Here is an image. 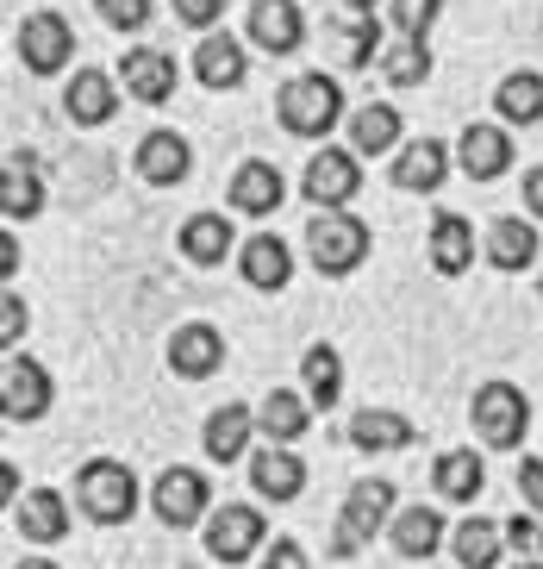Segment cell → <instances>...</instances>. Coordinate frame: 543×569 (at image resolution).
<instances>
[{
  "instance_id": "6da1fadb",
  "label": "cell",
  "mask_w": 543,
  "mask_h": 569,
  "mask_svg": "<svg viewBox=\"0 0 543 569\" xmlns=\"http://www.w3.org/2000/svg\"><path fill=\"white\" fill-rule=\"evenodd\" d=\"M275 113L281 126L294 138H325L338 119H344V88L331 82L325 69H313V76H294V82L275 94Z\"/></svg>"
},
{
  "instance_id": "7a4b0ae2",
  "label": "cell",
  "mask_w": 543,
  "mask_h": 569,
  "mask_svg": "<svg viewBox=\"0 0 543 569\" xmlns=\"http://www.w3.org/2000/svg\"><path fill=\"white\" fill-rule=\"evenodd\" d=\"M76 501H82V513L100 519V526H125V519L138 513L132 463H119V457H94V463H82V476H76Z\"/></svg>"
},
{
  "instance_id": "3957f363",
  "label": "cell",
  "mask_w": 543,
  "mask_h": 569,
  "mask_svg": "<svg viewBox=\"0 0 543 569\" xmlns=\"http://www.w3.org/2000/svg\"><path fill=\"white\" fill-rule=\"evenodd\" d=\"M306 257H313L319 276H350L369 257V226L350 207L344 213H313V226H306Z\"/></svg>"
},
{
  "instance_id": "277c9868",
  "label": "cell",
  "mask_w": 543,
  "mask_h": 569,
  "mask_svg": "<svg viewBox=\"0 0 543 569\" xmlns=\"http://www.w3.org/2000/svg\"><path fill=\"white\" fill-rule=\"evenodd\" d=\"M381 526H394V482H356L344 495L338 532H331V557H356Z\"/></svg>"
},
{
  "instance_id": "5b68a950",
  "label": "cell",
  "mask_w": 543,
  "mask_h": 569,
  "mask_svg": "<svg viewBox=\"0 0 543 569\" xmlns=\"http://www.w3.org/2000/svg\"><path fill=\"white\" fill-rule=\"evenodd\" d=\"M469 419H475L481 445H500V451H512V445L525 438V426H531V401H525L512 382H481L475 401H469Z\"/></svg>"
},
{
  "instance_id": "8992f818",
  "label": "cell",
  "mask_w": 543,
  "mask_h": 569,
  "mask_svg": "<svg viewBox=\"0 0 543 569\" xmlns=\"http://www.w3.org/2000/svg\"><path fill=\"white\" fill-rule=\"evenodd\" d=\"M300 194L319 207V213H344L350 194H362V169H356V151H344V144H325V151L306 163V176H300Z\"/></svg>"
},
{
  "instance_id": "52a82bcc",
  "label": "cell",
  "mask_w": 543,
  "mask_h": 569,
  "mask_svg": "<svg viewBox=\"0 0 543 569\" xmlns=\"http://www.w3.org/2000/svg\"><path fill=\"white\" fill-rule=\"evenodd\" d=\"M150 507H157V519L163 526H194V519H213V488H207V476L200 469H188V463H175V469H163L157 476V488H150Z\"/></svg>"
},
{
  "instance_id": "ba28073f",
  "label": "cell",
  "mask_w": 543,
  "mask_h": 569,
  "mask_svg": "<svg viewBox=\"0 0 543 569\" xmlns=\"http://www.w3.org/2000/svg\"><path fill=\"white\" fill-rule=\"evenodd\" d=\"M69 57H76V26L63 13H32L19 26V63L32 76H57Z\"/></svg>"
},
{
  "instance_id": "9c48e42d",
  "label": "cell",
  "mask_w": 543,
  "mask_h": 569,
  "mask_svg": "<svg viewBox=\"0 0 543 569\" xmlns=\"http://www.w3.org/2000/svg\"><path fill=\"white\" fill-rule=\"evenodd\" d=\"M257 545H269L263 513H257V507H244V501L213 507V519H207V551H213L219 563H244Z\"/></svg>"
},
{
  "instance_id": "30bf717a",
  "label": "cell",
  "mask_w": 543,
  "mask_h": 569,
  "mask_svg": "<svg viewBox=\"0 0 543 569\" xmlns=\"http://www.w3.org/2000/svg\"><path fill=\"white\" fill-rule=\"evenodd\" d=\"M175 82H181L175 57L157 51V44H138V51H125V63H119V88L144 107H163L169 94H175Z\"/></svg>"
},
{
  "instance_id": "8fae6325",
  "label": "cell",
  "mask_w": 543,
  "mask_h": 569,
  "mask_svg": "<svg viewBox=\"0 0 543 569\" xmlns=\"http://www.w3.org/2000/svg\"><path fill=\"white\" fill-rule=\"evenodd\" d=\"M219 363H225V332H219V326H207V319L175 326V338H169V369H175V376L200 382V376H213Z\"/></svg>"
},
{
  "instance_id": "7c38bea8",
  "label": "cell",
  "mask_w": 543,
  "mask_h": 569,
  "mask_svg": "<svg viewBox=\"0 0 543 569\" xmlns=\"http://www.w3.org/2000/svg\"><path fill=\"white\" fill-rule=\"evenodd\" d=\"M231 207L238 213H250V219H269L281 201H288V176H281L269 157H250V163H238V176H231Z\"/></svg>"
},
{
  "instance_id": "4fadbf2b",
  "label": "cell",
  "mask_w": 543,
  "mask_h": 569,
  "mask_svg": "<svg viewBox=\"0 0 543 569\" xmlns=\"http://www.w3.org/2000/svg\"><path fill=\"white\" fill-rule=\"evenodd\" d=\"M0 407H7V419H44L50 407V376L44 363H32V357H7V369H0Z\"/></svg>"
},
{
  "instance_id": "5bb4252c",
  "label": "cell",
  "mask_w": 543,
  "mask_h": 569,
  "mask_svg": "<svg viewBox=\"0 0 543 569\" xmlns=\"http://www.w3.org/2000/svg\"><path fill=\"white\" fill-rule=\"evenodd\" d=\"M250 44H263L269 57L300 51V44H306L300 0H257V7H250Z\"/></svg>"
},
{
  "instance_id": "9a60e30c",
  "label": "cell",
  "mask_w": 543,
  "mask_h": 569,
  "mask_svg": "<svg viewBox=\"0 0 543 569\" xmlns=\"http://www.w3.org/2000/svg\"><path fill=\"white\" fill-rule=\"evenodd\" d=\"M444 176H450V144H438V138H419V144L394 151V188H406V194H438Z\"/></svg>"
},
{
  "instance_id": "2e32d148",
  "label": "cell",
  "mask_w": 543,
  "mask_h": 569,
  "mask_svg": "<svg viewBox=\"0 0 543 569\" xmlns=\"http://www.w3.org/2000/svg\"><path fill=\"white\" fill-rule=\"evenodd\" d=\"M194 76L213 88V94H231V88L250 76V51L231 32H207L200 38V51H194Z\"/></svg>"
},
{
  "instance_id": "e0dca14e",
  "label": "cell",
  "mask_w": 543,
  "mask_h": 569,
  "mask_svg": "<svg viewBox=\"0 0 543 569\" xmlns=\"http://www.w3.org/2000/svg\"><path fill=\"white\" fill-rule=\"evenodd\" d=\"M250 482L263 501H300V488H306V463H300L288 445H263V451L250 457Z\"/></svg>"
},
{
  "instance_id": "ac0fdd59",
  "label": "cell",
  "mask_w": 543,
  "mask_h": 569,
  "mask_svg": "<svg viewBox=\"0 0 543 569\" xmlns=\"http://www.w3.org/2000/svg\"><path fill=\"white\" fill-rule=\"evenodd\" d=\"M456 163L469 182H494V176H506L512 169V138L500 132V126H469L456 144Z\"/></svg>"
},
{
  "instance_id": "d6986e66",
  "label": "cell",
  "mask_w": 543,
  "mask_h": 569,
  "mask_svg": "<svg viewBox=\"0 0 543 569\" xmlns=\"http://www.w3.org/2000/svg\"><path fill=\"white\" fill-rule=\"evenodd\" d=\"M188 169H194V151H188V138L181 132H150L144 144H138V176H144L150 188L188 182Z\"/></svg>"
},
{
  "instance_id": "ffe728a7",
  "label": "cell",
  "mask_w": 543,
  "mask_h": 569,
  "mask_svg": "<svg viewBox=\"0 0 543 569\" xmlns=\"http://www.w3.org/2000/svg\"><path fill=\"white\" fill-rule=\"evenodd\" d=\"M425 251H431V269L438 276H462V269L475 263V226L462 213H438L425 232Z\"/></svg>"
},
{
  "instance_id": "44dd1931",
  "label": "cell",
  "mask_w": 543,
  "mask_h": 569,
  "mask_svg": "<svg viewBox=\"0 0 543 569\" xmlns=\"http://www.w3.org/2000/svg\"><path fill=\"white\" fill-rule=\"evenodd\" d=\"M63 107L76 126H107V119L119 113V88L107 69H76V82L63 88Z\"/></svg>"
},
{
  "instance_id": "7402d4cb",
  "label": "cell",
  "mask_w": 543,
  "mask_h": 569,
  "mask_svg": "<svg viewBox=\"0 0 543 569\" xmlns=\"http://www.w3.org/2000/svg\"><path fill=\"white\" fill-rule=\"evenodd\" d=\"M13 526H19L26 545H57V538L69 532V501L57 488H32V495L13 507Z\"/></svg>"
},
{
  "instance_id": "603a6c76",
  "label": "cell",
  "mask_w": 543,
  "mask_h": 569,
  "mask_svg": "<svg viewBox=\"0 0 543 569\" xmlns=\"http://www.w3.org/2000/svg\"><path fill=\"white\" fill-rule=\"evenodd\" d=\"M238 263H244V282H250V288H263V295L288 288V276H294V251H288V244H281L275 232L244 238V251H238Z\"/></svg>"
},
{
  "instance_id": "cb8c5ba5",
  "label": "cell",
  "mask_w": 543,
  "mask_h": 569,
  "mask_svg": "<svg viewBox=\"0 0 543 569\" xmlns=\"http://www.w3.org/2000/svg\"><path fill=\"white\" fill-rule=\"evenodd\" d=\"M313 426V401L306 395H294V388H275V395H263V407H257V432L269 438V445H288L294 451V438Z\"/></svg>"
},
{
  "instance_id": "d4e9b609",
  "label": "cell",
  "mask_w": 543,
  "mask_h": 569,
  "mask_svg": "<svg viewBox=\"0 0 543 569\" xmlns=\"http://www.w3.org/2000/svg\"><path fill=\"white\" fill-rule=\"evenodd\" d=\"M412 438H419L412 419L394 413V407H362V413L350 419V445H356V451H406Z\"/></svg>"
},
{
  "instance_id": "484cf974",
  "label": "cell",
  "mask_w": 543,
  "mask_h": 569,
  "mask_svg": "<svg viewBox=\"0 0 543 569\" xmlns=\"http://www.w3.org/2000/svg\"><path fill=\"white\" fill-rule=\"evenodd\" d=\"M487 263L494 269H531L537 263V226L531 219H519V213H506V219H494L487 226Z\"/></svg>"
},
{
  "instance_id": "4316f807",
  "label": "cell",
  "mask_w": 543,
  "mask_h": 569,
  "mask_svg": "<svg viewBox=\"0 0 543 569\" xmlns=\"http://www.w3.org/2000/svg\"><path fill=\"white\" fill-rule=\"evenodd\" d=\"M250 432H257V413H250V407H238V401L213 407V413H207V457H213V463H238V457L250 451Z\"/></svg>"
},
{
  "instance_id": "83f0119b",
  "label": "cell",
  "mask_w": 543,
  "mask_h": 569,
  "mask_svg": "<svg viewBox=\"0 0 543 569\" xmlns=\"http://www.w3.org/2000/svg\"><path fill=\"white\" fill-rule=\"evenodd\" d=\"M238 244V232H231V219L225 213H194L188 226H181V257L188 263H225V251Z\"/></svg>"
},
{
  "instance_id": "f1b7e54d",
  "label": "cell",
  "mask_w": 543,
  "mask_h": 569,
  "mask_svg": "<svg viewBox=\"0 0 543 569\" xmlns=\"http://www.w3.org/2000/svg\"><path fill=\"white\" fill-rule=\"evenodd\" d=\"M388 538H394L400 557H431L438 545H444V513L438 507H406V513H394V526H388Z\"/></svg>"
},
{
  "instance_id": "f546056e",
  "label": "cell",
  "mask_w": 543,
  "mask_h": 569,
  "mask_svg": "<svg viewBox=\"0 0 543 569\" xmlns=\"http://www.w3.org/2000/svg\"><path fill=\"white\" fill-rule=\"evenodd\" d=\"M350 151L356 157H381V151H400V107L388 101H369L356 119H350Z\"/></svg>"
},
{
  "instance_id": "4dcf8cb0",
  "label": "cell",
  "mask_w": 543,
  "mask_h": 569,
  "mask_svg": "<svg viewBox=\"0 0 543 569\" xmlns=\"http://www.w3.org/2000/svg\"><path fill=\"white\" fill-rule=\"evenodd\" d=\"M325 44H331V57H338V69H362L375 57L381 32H375V19L344 13V19H325Z\"/></svg>"
},
{
  "instance_id": "1f68e13d",
  "label": "cell",
  "mask_w": 543,
  "mask_h": 569,
  "mask_svg": "<svg viewBox=\"0 0 543 569\" xmlns=\"http://www.w3.org/2000/svg\"><path fill=\"white\" fill-rule=\"evenodd\" d=\"M450 545H456L462 569H494L500 551H506V526H494V519H462L456 532H450Z\"/></svg>"
},
{
  "instance_id": "d6a6232c",
  "label": "cell",
  "mask_w": 543,
  "mask_h": 569,
  "mask_svg": "<svg viewBox=\"0 0 543 569\" xmlns=\"http://www.w3.org/2000/svg\"><path fill=\"white\" fill-rule=\"evenodd\" d=\"M431 482H438L444 501H475L481 488H487V463H481L475 451H444L438 469H431Z\"/></svg>"
},
{
  "instance_id": "836d02e7",
  "label": "cell",
  "mask_w": 543,
  "mask_h": 569,
  "mask_svg": "<svg viewBox=\"0 0 543 569\" xmlns=\"http://www.w3.org/2000/svg\"><path fill=\"white\" fill-rule=\"evenodd\" d=\"M300 376H306V401L331 407L344 395V357H338V345H313V351L300 357Z\"/></svg>"
},
{
  "instance_id": "e575fe53",
  "label": "cell",
  "mask_w": 543,
  "mask_h": 569,
  "mask_svg": "<svg viewBox=\"0 0 543 569\" xmlns=\"http://www.w3.org/2000/svg\"><path fill=\"white\" fill-rule=\"evenodd\" d=\"M500 113L512 119V126H537L543 119V76H531V69H512L506 82H500Z\"/></svg>"
},
{
  "instance_id": "d590c367",
  "label": "cell",
  "mask_w": 543,
  "mask_h": 569,
  "mask_svg": "<svg viewBox=\"0 0 543 569\" xmlns=\"http://www.w3.org/2000/svg\"><path fill=\"white\" fill-rule=\"evenodd\" d=\"M381 76L394 88H419L431 76V44L425 38H394V44L381 51Z\"/></svg>"
},
{
  "instance_id": "8d00e7d4",
  "label": "cell",
  "mask_w": 543,
  "mask_h": 569,
  "mask_svg": "<svg viewBox=\"0 0 543 569\" xmlns=\"http://www.w3.org/2000/svg\"><path fill=\"white\" fill-rule=\"evenodd\" d=\"M7 219H32L44 207V182H38V169L26 157H7V194H0Z\"/></svg>"
},
{
  "instance_id": "74e56055",
  "label": "cell",
  "mask_w": 543,
  "mask_h": 569,
  "mask_svg": "<svg viewBox=\"0 0 543 569\" xmlns=\"http://www.w3.org/2000/svg\"><path fill=\"white\" fill-rule=\"evenodd\" d=\"M438 7H444V0H388V13H394L400 38H425L431 19H438Z\"/></svg>"
},
{
  "instance_id": "f35d334b",
  "label": "cell",
  "mask_w": 543,
  "mask_h": 569,
  "mask_svg": "<svg viewBox=\"0 0 543 569\" xmlns=\"http://www.w3.org/2000/svg\"><path fill=\"white\" fill-rule=\"evenodd\" d=\"M506 545L525 557V563H543V526H537L531 513H512V519H506Z\"/></svg>"
},
{
  "instance_id": "ab89813d",
  "label": "cell",
  "mask_w": 543,
  "mask_h": 569,
  "mask_svg": "<svg viewBox=\"0 0 543 569\" xmlns=\"http://www.w3.org/2000/svg\"><path fill=\"white\" fill-rule=\"evenodd\" d=\"M94 7H100V19H107L113 32H138V26L150 19V0H94Z\"/></svg>"
},
{
  "instance_id": "60d3db41",
  "label": "cell",
  "mask_w": 543,
  "mask_h": 569,
  "mask_svg": "<svg viewBox=\"0 0 543 569\" xmlns=\"http://www.w3.org/2000/svg\"><path fill=\"white\" fill-rule=\"evenodd\" d=\"M175 19L181 26H200V32H213L219 19H225V0H175Z\"/></svg>"
},
{
  "instance_id": "b9f144b4",
  "label": "cell",
  "mask_w": 543,
  "mask_h": 569,
  "mask_svg": "<svg viewBox=\"0 0 543 569\" xmlns=\"http://www.w3.org/2000/svg\"><path fill=\"white\" fill-rule=\"evenodd\" d=\"M19 338H26V301L7 295V313H0V345H7V357L19 351Z\"/></svg>"
},
{
  "instance_id": "7bdbcfd3",
  "label": "cell",
  "mask_w": 543,
  "mask_h": 569,
  "mask_svg": "<svg viewBox=\"0 0 543 569\" xmlns=\"http://www.w3.org/2000/svg\"><path fill=\"white\" fill-rule=\"evenodd\" d=\"M519 495H525V507L543 519V463H537V457H525V463H519Z\"/></svg>"
},
{
  "instance_id": "ee69618b",
  "label": "cell",
  "mask_w": 543,
  "mask_h": 569,
  "mask_svg": "<svg viewBox=\"0 0 543 569\" xmlns=\"http://www.w3.org/2000/svg\"><path fill=\"white\" fill-rule=\"evenodd\" d=\"M263 569H313V563H306V551H300L294 538H275L263 551Z\"/></svg>"
},
{
  "instance_id": "f6af8a7d",
  "label": "cell",
  "mask_w": 543,
  "mask_h": 569,
  "mask_svg": "<svg viewBox=\"0 0 543 569\" xmlns=\"http://www.w3.org/2000/svg\"><path fill=\"white\" fill-rule=\"evenodd\" d=\"M525 213H537V219H543V163L525 176Z\"/></svg>"
},
{
  "instance_id": "bcb514c9",
  "label": "cell",
  "mask_w": 543,
  "mask_h": 569,
  "mask_svg": "<svg viewBox=\"0 0 543 569\" xmlns=\"http://www.w3.org/2000/svg\"><path fill=\"white\" fill-rule=\"evenodd\" d=\"M0 269H7V276L19 269V244H13V238H0Z\"/></svg>"
},
{
  "instance_id": "7dc6e473",
  "label": "cell",
  "mask_w": 543,
  "mask_h": 569,
  "mask_svg": "<svg viewBox=\"0 0 543 569\" xmlns=\"http://www.w3.org/2000/svg\"><path fill=\"white\" fill-rule=\"evenodd\" d=\"M350 13H362V19H375V0H344Z\"/></svg>"
},
{
  "instance_id": "c3c4849f",
  "label": "cell",
  "mask_w": 543,
  "mask_h": 569,
  "mask_svg": "<svg viewBox=\"0 0 543 569\" xmlns=\"http://www.w3.org/2000/svg\"><path fill=\"white\" fill-rule=\"evenodd\" d=\"M19 569H57V563H50V557H26Z\"/></svg>"
},
{
  "instance_id": "681fc988",
  "label": "cell",
  "mask_w": 543,
  "mask_h": 569,
  "mask_svg": "<svg viewBox=\"0 0 543 569\" xmlns=\"http://www.w3.org/2000/svg\"><path fill=\"white\" fill-rule=\"evenodd\" d=\"M519 569H543V563H519Z\"/></svg>"
}]
</instances>
